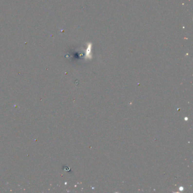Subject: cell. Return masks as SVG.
Returning a JSON list of instances; mask_svg holds the SVG:
<instances>
[]
</instances>
